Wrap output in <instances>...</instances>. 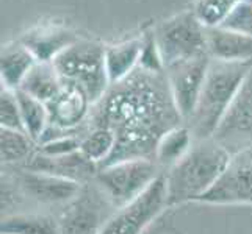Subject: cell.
I'll return each mask as SVG.
<instances>
[{
    "mask_svg": "<svg viewBox=\"0 0 252 234\" xmlns=\"http://www.w3.org/2000/svg\"><path fill=\"white\" fill-rule=\"evenodd\" d=\"M118 211L97 183L91 181L60 212L58 234H100Z\"/></svg>",
    "mask_w": 252,
    "mask_h": 234,
    "instance_id": "52a82bcc",
    "label": "cell"
},
{
    "mask_svg": "<svg viewBox=\"0 0 252 234\" xmlns=\"http://www.w3.org/2000/svg\"><path fill=\"white\" fill-rule=\"evenodd\" d=\"M82 136L77 133H67L57 137H52L38 145V152L46 156H63L80 150Z\"/></svg>",
    "mask_w": 252,
    "mask_h": 234,
    "instance_id": "4316f807",
    "label": "cell"
},
{
    "mask_svg": "<svg viewBox=\"0 0 252 234\" xmlns=\"http://www.w3.org/2000/svg\"><path fill=\"white\" fill-rule=\"evenodd\" d=\"M208 56L224 63H252V36L222 27L207 28Z\"/></svg>",
    "mask_w": 252,
    "mask_h": 234,
    "instance_id": "9a60e30c",
    "label": "cell"
},
{
    "mask_svg": "<svg viewBox=\"0 0 252 234\" xmlns=\"http://www.w3.org/2000/svg\"><path fill=\"white\" fill-rule=\"evenodd\" d=\"M21 173L13 187L21 197L39 206H62L64 208L80 194L83 184L44 172L19 167Z\"/></svg>",
    "mask_w": 252,
    "mask_h": 234,
    "instance_id": "7c38bea8",
    "label": "cell"
},
{
    "mask_svg": "<svg viewBox=\"0 0 252 234\" xmlns=\"http://www.w3.org/2000/svg\"><path fill=\"white\" fill-rule=\"evenodd\" d=\"M2 234H8V233H2Z\"/></svg>",
    "mask_w": 252,
    "mask_h": 234,
    "instance_id": "4dcf8cb0",
    "label": "cell"
},
{
    "mask_svg": "<svg viewBox=\"0 0 252 234\" xmlns=\"http://www.w3.org/2000/svg\"><path fill=\"white\" fill-rule=\"evenodd\" d=\"M138 67L152 74L164 72V64H163V59H161L160 50H158L157 42H155L154 34H149V36L143 39V52L140 58V66Z\"/></svg>",
    "mask_w": 252,
    "mask_h": 234,
    "instance_id": "f1b7e54d",
    "label": "cell"
},
{
    "mask_svg": "<svg viewBox=\"0 0 252 234\" xmlns=\"http://www.w3.org/2000/svg\"><path fill=\"white\" fill-rule=\"evenodd\" d=\"M115 149H116V136L111 130L105 127L86 128V131L82 134L80 152L90 161L97 164L99 169L105 166L111 159Z\"/></svg>",
    "mask_w": 252,
    "mask_h": 234,
    "instance_id": "603a6c76",
    "label": "cell"
},
{
    "mask_svg": "<svg viewBox=\"0 0 252 234\" xmlns=\"http://www.w3.org/2000/svg\"><path fill=\"white\" fill-rule=\"evenodd\" d=\"M212 58L208 55L187 59L164 69V75L169 84L174 105H176L180 117L187 124L193 116L196 105L201 97L205 83V77Z\"/></svg>",
    "mask_w": 252,
    "mask_h": 234,
    "instance_id": "8fae6325",
    "label": "cell"
},
{
    "mask_svg": "<svg viewBox=\"0 0 252 234\" xmlns=\"http://www.w3.org/2000/svg\"><path fill=\"white\" fill-rule=\"evenodd\" d=\"M16 95H17V100H19L25 133H27L34 142L39 144V141L42 139V136L46 133V130L49 128L47 105L21 89L16 91Z\"/></svg>",
    "mask_w": 252,
    "mask_h": 234,
    "instance_id": "cb8c5ba5",
    "label": "cell"
},
{
    "mask_svg": "<svg viewBox=\"0 0 252 234\" xmlns=\"http://www.w3.org/2000/svg\"><path fill=\"white\" fill-rule=\"evenodd\" d=\"M0 127L6 130L25 131L16 91L6 88H2V92H0Z\"/></svg>",
    "mask_w": 252,
    "mask_h": 234,
    "instance_id": "484cf974",
    "label": "cell"
},
{
    "mask_svg": "<svg viewBox=\"0 0 252 234\" xmlns=\"http://www.w3.org/2000/svg\"><path fill=\"white\" fill-rule=\"evenodd\" d=\"M47 109L49 128L46 130L39 144L52 137L79 131L80 127L88 122L93 103L80 88L64 83L63 89L58 92L57 97L47 103Z\"/></svg>",
    "mask_w": 252,
    "mask_h": 234,
    "instance_id": "4fadbf2b",
    "label": "cell"
},
{
    "mask_svg": "<svg viewBox=\"0 0 252 234\" xmlns=\"http://www.w3.org/2000/svg\"><path fill=\"white\" fill-rule=\"evenodd\" d=\"M36 150L38 144L25 131L0 128V152L3 167H24Z\"/></svg>",
    "mask_w": 252,
    "mask_h": 234,
    "instance_id": "44dd1931",
    "label": "cell"
},
{
    "mask_svg": "<svg viewBox=\"0 0 252 234\" xmlns=\"http://www.w3.org/2000/svg\"><path fill=\"white\" fill-rule=\"evenodd\" d=\"M212 139L232 155L252 150V67Z\"/></svg>",
    "mask_w": 252,
    "mask_h": 234,
    "instance_id": "ba28073f",
    "label": "cell"
},
{
    "mask_svg": "<svg viewBox=\"0 0 252 234\" xmlns=\"http://www.w3.org/2000/svg\"><path fill=\"white\" fill-rule=\"evenodd\" d=\"M24 167L36 172L50 173V175H57L66 180H72L80 184L94 181L99 172L97 164L90 161L80 150L63 156H46L36 150V153L32 156L30 161Z\"/></svg>",
    "mask_w": 252,
    "mask_h": 234,
    "instance_id": "5bb4252c",
    "label": "cell"
},
{
    "mask_svg": "<svg viewBox=\"0 0 252 234\" xmlns=\"http://www.w3.org/2000/svg\"><path fill=\"white\" fill-rule=\"evenodd\" d=\"M105 49L97 42L77 39L52 61L63 81L80 88L93 105L103 99L111 86L105 66Z\"/></svg>",
    "mask_w": 252,
    "mask_h": 234,
    "instance_id": "277c9868",
    "label": "cell"
},
{
    "mask_svg": "<svg viewBox=\"0 0 252 234\" xmlns=\"http://www.w3.org/2000/svg\"><path fill=\"white\" fill-rule=\"evenodd\" d=\"M232 153L215 139L196 141L176 166L164 172L166 206L199 202L229 164Z\"/></svg>",
    "mask_w": 252,
    "mask_h": 234,
    "instance_id": "7a4b0ae2",
    "label": "cell"
},
{
    "mask_svg": "<svg viewBox=\"0 0 252 234\" xmlns=\"http://www.w3.org/2000/svg\"><path fill=\"white\" fill-rule=\"evenodd\" d=\"M2 233L8 234H58V219L44 212H11L2 219Z\"/></svg>",
    "mask_w": 252,
    "mask_h": 234,
    "instance_id": "7402d4cb",
    "label": "cell"
},
{
    "mask_svg": "<svg viewBox=\"0 0 252 234\" xmlns=\"http://www.w3.org/2000/svg\"><path fill=\"white\" fill-rule=\"evenodd\" d=\"M77 39L79 38L67 30L42 28L30 34L27 33L21 42L32 52L36 61L52 63L63 50L72 46Z\"/></svg>",
    "mask_w": 252,
    "mask_h": 234,
    "instance_id": "e0dca14e",
    "label": "cell"
},
{
    "mask_svg": "<svg viewBox=\"0 0 252 234\" xmlns=\"http://www.w3.org/2000/svg\"><path fill=\"white\" fill-rule=\"evenodd\" d=\"M194 142L196 139L193 133H191V128L187 124L174 127L160 137L157 149H155L154 159L157 161L163 172H166L184 158L191 150V147L194 145Z\"/></svg>",
    "mask_w": 252,
    "mask_h": 234,
    "instance_id": "d6986e66",
    "label": "cell"
},
{
    "mask_svg": "<svg viewBox=\"0 0 252 234\" xmlns=\"http://www.w3.org/2000/svg\"><path fill=\"white\" fill-rule=\"evenodd\" d=\"M63 86L64 81L60 77L54 63L38 61L32 67L29 75L25 77L19 89L47 105L49 102L57 97L58 92L63 89Z\"/></svg>",
    "mask_w": 252,
    "mask_h": 234,
    "instance_id": "ffe728a7",
    "label": "cell"
},
{
    "mask_svg": "<svg viewBox=\"0 0 252 234\" xmlns=\"http://www.w3.org/2000/svg\"><path fill=\"white\" fill-rule=\"evenodd\" d=\"M197 203L252 205V150L232 155L220 178Z\"/></svg>",
    "mask_w": 252,
    "mask_h": 234,
    "instance_id": "9c48e42d",
    "label": "cell"
},
{
    "mask_svg": "<svg viewBox=\"0 0 252 234\" xmlns=\"http://www.w3.org/2000/svg\"><path fill=\"white\" fill-rule=\"evenodd\" d=\"M36 58L22 42L8 44L2 49L0 55V78L2 88L17 91L21 88L25 77L29 75L32 67L36 64Z\"/></svg>",
    "mask_w": 252,
    "mask_h": 234,
    "instance_id": "2e32d148",
    "label": "cell"
},
{
    "mask_svg": "<svg viewBox=\"0 0 252 234\" xmlns=\"http://www.w3.org/2000/svg\"><path fill=\"white\" fill-rule=\"evenodd\" d=\"M166 208L163 173L140 198L113 215L100 234H143Z\"/></svg>",
    "mask_w": 252,
    "mask_h": 234,
    "instance_id": "30bf717a",
    "label": "cell"
},
{
    "mask_svg": "<svg viewBox=\"0 0 252 234\" xmlns=\"http://www.w3.org/2000/svg\"><path fill=\"white\" fill-rule=\"evenodd\" d=\"M143 52V39H130L105 49V66L110 84L124 81L138 66Z\"/></svg>",
    "mask_w": 252,
    "mask_h": 234,
    "instance_id": "ac0fdd59",
    "label": "cell"
},
{
    "mask_svg": "<svg viewBox=\"0 0 252 234\" xmlns=\"http://www.w3.org/2000/svg\"><path fill=\"white\" fill-rule=\"evenodd\" d=\"M164 69L187 59L208 55L207 28L193 11H185L161 22L154 31Z\"/></svg>",
    "mask_w": 252,
    "mask_h": 234,
    "instance_id": "8992f818",
    "label": "cell"
},
{
    "mask_svg": "<svg viewBox=\"0 0 252 234\" xmlns=\"http://www.w3.org/2000/svg\"><path fill=\"white\" fill-rule=\"evenodd\" d=\"M241 0H196L193 13L205 28L218 27Z\"/></svg>",
    "mask_w": 252,
    "mask_h": 234,
    "instance_id": "d4e9b609",
    "label": "cell"
},
{
    "mask_svg": "<svg viewBox=\"0 0 252 234\" xmlns=\"http://www.w3.org/2000/svg\"><path fill=\"white\" fill-rule=\"evenodd\" d=\"M155 159H124L99 169L95 183L118 209L133 203L163 175Z\"/></svg>",
    "mask_w": 252,
    "mask_h": 234,
    "instance_id": "5b68a950",
    "label": "cell"
},
{
    "mask_svg": "<svg viewBox=\"0 0 252 234\" xmlns=\"http://www.w3.org/2000/svg\"><path fill=\"white\" fill-rule=\"evenodd\" d=\"M218 27L252 36V3L240 2Z\"/></svg>",
    "mask_w": 252,
    "mask_h": 234,
    "instance_id": "83f0119b",
    "label": "cell"
},
{
    "mask_svg": "<svg viewBox=\"0 0 252 234\" xmlns=\"http://www.w3.org/2000/svg\"><path fill=\"white\" fill-rule=\"evenodd\" d=\"M182 122L164 72L138 67L124 81L111 84L93 105L88 128L105 127L115 133L116 149L108 166L124 159H154L160 137Z\"/></svg>",
    "mask_w": 252,
    "mask_h": 234,
    "instance_id": "6da1fadb",
    "label": "cell"
},
{
    "mask_svg": "<svg viewBox=\"0 0 252 234\" xmlns=\"http://www.w3.org/2000/svg\"><path fill=\"white\" fill-rule=\"evenodd\" d=\"M252 63H224L212 59L193 116L187 122L196 141L212 139Z\"/></svg>",
    "mask_w": 252,
    "mask_h": 234,
    "instance_id": "3957f363",
    "label": "cell"
},
{
    "mask_svg": "<svg viewBox=\"0 0 252 234\" xmlns=\"http://www.w3.org/2000/svg\"><path fill=\"white\" fill-rule=\"evenodd\" d=\"M241 2H246V3H252V0H241Z\"/></svg>",
    "mask_w": 252,
    "mask_h": 234,
    "instance_id": "f546056e",
    "label": "cell"
}]
</instances>
